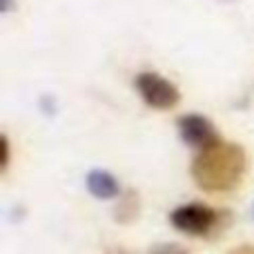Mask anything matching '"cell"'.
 <instances>
[{
  "instance_id": "obj_1",
  "label": "cell",
  "mask_w": 254,
  "mask_h": 254,
  "mask_svg": "<svg viewBox=\"0 0 254 254\" xmlns=\"http://www.w3.org/2000/svg\"><path fill=\"white\" fill-rule=\"evenodd\" d=\"M246 172V154L239 145L216 140L214 145L201 149L194 158V181L207 192H228L234 190Z\"/></svg>"
},
{
  "instance_id": "obj_2",
  "label": "cell",
  "mask_w": 254,
  "mask_h": 254,
  "mask_svg": "<svg viewBox=\"0 0 254 254\" xmlns=\"http://www.w3.org/2000/svg\"><path fill=\"white\" fill-rule=\"evenodd\" d=\"M172 225L190 237H207L219 230L221 214L203 203H190L172 212Z\"/></svg>"
},
{
  "instance_id": "obj_3",
  "label": "cell",
  "mask_w": 254,
  "mask_h": 254,
  "mask_svg": "<svg viewBox=\"0 0 254 254\" xmlns=\"http://www.w3.org/2000/svg\"><path fill=\"white\" fill-rule=\"evenodd\" d=\"M136 89L143 96V101L154 110H172L179 103L176 87L154 71H145V74L136 76Z\"/></svg>"
},
{
  "instance_id": "obj_4",
  "label": "cell",
  "mask_w": 254,
  "mask_h": 254,
  "mask_svg": "<svg viewBox=\"0 0 254 254\" xmlns=\"http://www.w3.org/2000/svg\"><path fill=\"white\" fill-rule=\"evenodd\" d=\"M179 131H181V138L190 147H198V149H205L210 145H214L216 140H221L214 125L201 114H185L179 121Z\"/></svg>"
},
{
  "instance_id": "obj_5",
  "label": "cell",
  "mask_w": 254,
  "mask_h": 254,
  "mask_svg": "<svg viewBox=\"0 0 254 254\" xmlns=\"http://www.w3.org/2000/svg\"><path fill=\"white\" fill-rule=\"evenodd\" d=\"M87 188L96 198H114L119 194V181L103 170H94L87 174Z\"/></svg>"
},
{
  "instance_id": "obj_6",
  "label": "cell",
  "mask_w": 254,
  "mask_h": 254,
  "mask_svg": "<svg viewBox=\"0 0 254 254\" xmlns=\"http://www.w3.org/2000/svg\"><path fill=\"white\" fill-rule=\"evenodd\" d=\"M156 254H188V252L181 250V248H176V246H165V248H161Z\"/></svg>"
},
{
  "instance_id": "obj_7",
  "label": "cell",
  "mask_w": 254,
  "mask_h": 254,
  "mask_svg": "<svg viewBox=\"0 0 254 254\" xmlns=\"http://www.w3.org/2000/svg\"><path fill=\"white\" fill-rule=\"evenodd\" d=\"M7 161H9V143L7 138H2V167H7Z\"/></svg>"
},
{
  "instance_id": "obj_8",
  "label": "cell",
  "mask_w": 254,
  "mask_h": 254,
  "mask_svg": "<svg viewBox=\"0 0 254 254\" xmlns=\"http://www.w3.org/2000/svg\"><path fill=\"white\" fill-rule=\"evenodd\" d=\"M230 254H254V246H241L237 250H232Z\"/></svg>"
}]
</instances>
